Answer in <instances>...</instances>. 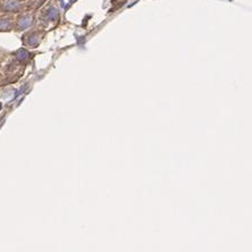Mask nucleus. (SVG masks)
Instances as JSON below:
<instances>
[{
    "instance_id": "2",
    "label": "nucleus",
    "mask_w": 252,
    "mask_h": 252,
    "mask_svg": "<svg viewBox=\"0 0 252 252\" xmlns=\"http://www.w3.org/2000/svg\"><path fill=\"white\" fill-rule=\"evenodd\" d=\"M12 29V21L8 17L0 18V31H9Z\"/></svg>"
},
{
    "instance_id": "1",
    "label": "nucleus",
    "mask_w": 252,
    "mask_h": 252,
    "mask_svg": "<svg viewBox=\"0 0 252 252\" xmlns=\"http://www.w3.org/2000/svg\"><path fill=\"white\" fill-rule=\"evenodd\" d=\"M31 24H32V17L30 16V15H24V16H22L20 18V21H18V29L25 30L28 29Z\"/></svg>"
}]
</instances>
